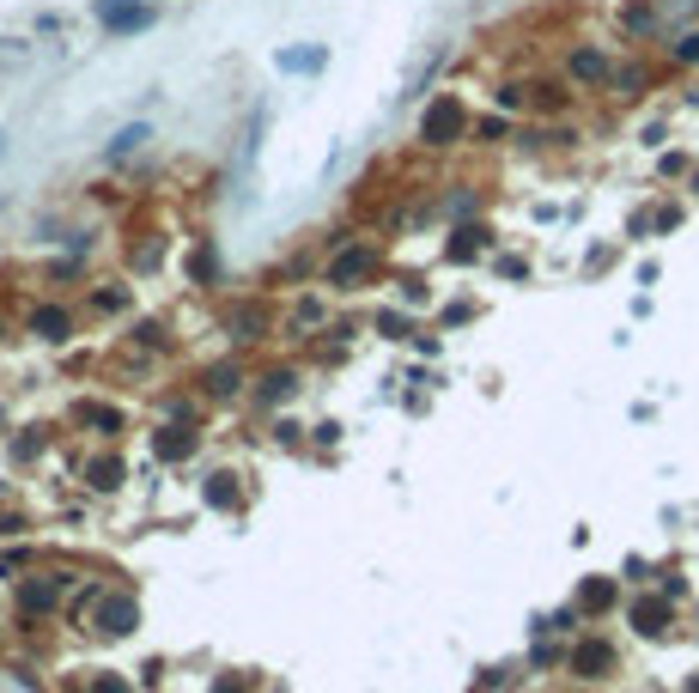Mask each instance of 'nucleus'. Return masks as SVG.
<instances>
[{
  "label": "nucleus",
  "mask_w": 699,
  "mask_h": 693,
  "mask_svg": "<svg viewBox=\"0 0 699 693\" xmlns=\"http://www.w3.org/2000/svg\"><path fill=\"white\" fill-rule=\"evenodd\" d=\"M92 693H128V681H116V675H98V681H92Z\"/></svg>",
  "instance_id": "a211bd4d"
},
{
  "label": "nucleus",
  "mask_w": 699,
  "mask_h": 693,
  "mask_svg": "<svg viewBox=\"0 0 699 693\" xmlns=\"http://www.w3.org/2000/svg\"><path fill=\"white\" fill-rule=\"evenodd\" d=\"M61 584H67V578H43V584H25V590H19V608H25V614H49V608H55V596H61Z\"/></svg>",
  "instance_id": "20e7f679"
},
{
  "label": "nucleus",
  "mask_w": 699,
  "mask_h": 693,
  "mask_svg": "<svg viewBox=\"0 0 699 693\" xmlns=\"http://www.w3.org/2000/svg\"><path fill=\"white\" fill-rule=\"evenodd\" d=\"M280 67L286 73H310V67H323V49H292V55H280Z\"/></svg>",
  "instance_id": "9d476101"
},
{
  "label": "nucleus",
  "mask_w": 699,
  "mask_h": 693,
  "mask_svg": "<svg viewBox=\"0 0 699 693\" xmlns=\"http://www.w3.org/2000/svg\"><path fill=\"white\" fill-rule=\"evenodd\" d=\"M572 80H608V55L602 49H578L572 55Z\"/></svg>",
  "instance_id": "0eeeda50"
},
{
  "label": "nucleus",
  "mask_w": 699,
  "mask_h": 693,
  "mask_svg": "<svg viewBox=\"0 0 699 693\" xmlns=\"http://www.w3.org/2000/svg\"><path fill=\"white\" fill-rule=\"evenodd\" d=\"M140 140H146V128H122V134H116V152H128V146H140Z\"/></svg>",
  "instance_id": "f3484780"
},
{
  "label": "nucleus",
  "mask_w": 699,
  "mask_h": 693,
  "mask_svg": "<svg viewBox=\"0 0 699 693\" xmlns=\"http://www.w3.org/2000/svg\"><path fill=\"white\" fill-rule=\"evenodd\" d=\"M675 61H699V31H687V37L675 43Z\"/></svg>",
  "instance_id": "2eb2a0df"
},
{
  "label": "nucleus",
  "mask_w": 699,
  "mask_h": 693,
  "mask_svg": "<svg viewBox=\"0 0 699 693\" xmlns=\"http://www.w3.org/2000/svg\"><path fill=\"white\" fill-rule=\"evenodd\" d=\"M292 390H298V377H292V371H268V377H262V396H268V402H286Z\"/></svg>",
  "instance_id": "1a4fd4ad"
},
{
  "label": "nucleus",
  "mask_w": 699,
  "mask_h": 693,
  "mask_svg": "<svg viewBox=\"0 0 699 693\" xmlns=\"http://www.w3.org/2000/svg\"><path fill=\"white\" fill-rule=\"evenodd\" d=\"M37 329H43L49 341H61V335H67V317H61V311H37Z\"/></svg>",
  "instance_id": "f8f14e48"
},
{
  "label": "nucleus",
  "mask_w": 699,
  "mask_h": 693,
  "mask_svg": "<svg viewBox=\"0 0 699 693\" xmlns=\"http://www.w3.org/2000/svg\"><path fill=\"white\" fill-rule=\"evenodd\" d=\"M432 146H450V134H462V110L444 98V104H432V116H426V128H420Z\"/></svg>",
  "instance_id": "f03ea898"
},
{
  "label": "nucleus",
  "mask_w": 699,
  "mask_h": 693,
  "mask_svg": "<svg viewBox=\"0 0 699 693\" xmlns=\"http://www.w3.org/2000/svg\"><path fill=\"white\" fill-rule=\"evenodd\" d=\"M663 621H669V602H639V627L645 633H663Z\"/></svg>",
  "instance_id": "9b49d317"
},
{
  "label": "nucleus",
  "mask_w": 699,
  "mask_h": 693,
  "mask_svg": "<svg viewBox=\"0 0 699 693\" xmlns=\"http://www.w3.org/2000/svg\"><path fill=\"white\" fill-rule=\"evenodd\" d=\"M134 621H140V608H134L128 596H110V602L98 608V633H128Z\"/></svg>",
  "instance_id": "7ed1b4c3"
},
{
  "label": "nucleus",
  "mask_w": 699,
  "mask_h": 693,
  "mask_svg": "<svg viewBox=\"0 0 699 693\" xmlns=\"http://www.w3.org/2000/svg\"><path fill=\"white\" fill-rule=\"evenodd\" d=\"M98 19H104L110 31H134V25H146L152 13L140 7V0H98Z\"/></svg>",
  "instance_id": "f257e3e1"
},
{
  "label": "nucleus",
  "mask_w": 699,
  "mask_h": 693,
  "mask_svg": "<svg viewBox=\"0 0 699 693\" xmlns=\"http://www.w3.org/2000/svg\"><path fill=\"white\" fill-rule=\"evenodd\" d=\"M608 602H614V590H608V584H590V590H584V608H608Z\"/></svg>",
  "instance_id": "4468645a"
},
{
  "label": "nucleus",
  "mask_w": 699,
  "mask_h": 693,
  "mask_svg": "<svg viewBox=\"0 0 699 693\" xmlns=\"http://www.w3.org/2000/svg\"><path fill=\"white\" fill-rule=\"evenodd\" d=\"M189 450H195V438H189V432H183V438H177V432H165V438H159V456H189Z\"/></svg>",
  "instance_id": "ddd939ff"
},
{
  "label": "nucleus",
  "mask_w": 699,
  "mask_h": 693,
  "mask_svg": "<svg viewBox=\"0 0 699 693\" xmlns=\"http://www.w3.org/2000/svg\"><path fill=\"white\" fill-rule=\"evenodd\" d=\"M608 663H614V651H608L602 639H590V645H578V651H572V669H578V675H602Z\"/></svg>",
  "instance_id": "39448f33"
},
{
  "label": "nucleus",
  "mask_w": 699,
  "mask_h": 693,
  "mask_svg": "<svg viewBox=\"0 0 699 693\" xmlns=\"http://www.w3.org/2000/svg\"><path fill=\"white\" fill-rule=\"evenodd\" d=\"M92 475H98V487H116V475H122V469H116V462L104 456V462H92Z\"/></svg>",
  "instance_id": "dca6fc26"
},
{
  "label": "nucleus",
  "mask_w": 699,
  "mask_h": 693,
  "mask_svg": "<svg viewBox=\"0 0 699 693\" xmlns=\"http://www.w3.org/2000/svg\"><path fill=\"white\" fill-rule=\"evenodd\" d=\"M207 390H213V396H238V390H244V371H238V365H219V371L207 377Z\"/></svg>",
  "instance_id": "6e6552de"
},
{
  "label": "nucleus",
  "mask_w": 699,
  "mask_h": 693,
  "mask_svg": "<svg viewBox=\"0 0 699 693\" xmlns=\"http://www.w3.org/2000/svg\"><path fill=\"white\" fill-rule=\"evenodd\" d=\"M365 268H371V250H347V256H341V262L329 268V286H353V280H359Z\"/></svg>",
  "instance_id": "423d86ee"
}]
</instances>
